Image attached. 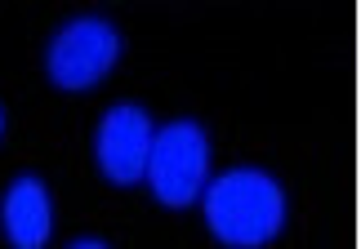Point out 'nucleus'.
Here are the masks:
<instances>
[{
    "label": "nucleus",
    "instance_id": "obj_2",
    "mask_svg": "<svg viewBox=\"0 0 361 249\" xmlns=\"http://www.w3.org/2000/svg\"><path fill=\"white\" fill-rule=\"evenodd\" d=\"M205 174H210V143L197 120H170L165 129L152 134L147 151V183L157 191L161 205L183 210L205 191Z\"/></svg>",
    "mask_w": 361,
    "mask_h": 249
},
{
    "label": "nucleus",
    "instance_id": "obj_1",
    "mask_svg": "<svg viewBox=\"0 0 361 249\" xmlns=\"http://www.w3.org/2000/svg\"><path fill=\"white\" fill-rule=\"evenodd\" d=\"M205 223L228 249H259L286 227V191L263 170H228L205 187Z\"/></svg>",
    "mask_w": 361,
    "mask_h": 249
},
{
    "label": "nucleus",
    "instance_id": "obj_7",
    "mask_svg": "<svg viewBox=\"0 0 361 249\" xmlns=\"http://www.w3.org/2000/svg\"><path fill=\"white\" fill-rule=\"evenodd\" d=\"M0 134H5V112H0Z\"/></svg>",
    "mask_w": 361,
    "mask_h": 249
},
{
    "label": "nucleus",
    "instance_id": "obj_3",
    "mask_svg": "<svg viewBox=\"0 0 361 249\" xmlns=\"http://www.w3.org/2000/svg\"><path fill=\"white\" fill-rule=\"evenodd\" d=\"M121 32L107 18H72L49 40V80L59 89H90L116 67Z\"/></svg>",
    "mask_w": 361,
    "mask_h": 249
},
{
    "label": "nucleus",
    "instance_id": "obj_4",
    "mask_svg": "<svg viewBox=\"0 0 361 249\" xmlns=\"http://www.w3.org/2000/svg\"><path fill=\"white\" fill-rule=\"evenodd\" d=\"M152 134L157 129H152L143 107H134V103L107 107V116L99 120V134H94V156H99V170H103L107 183L134 187L147 174Z\"/></svg>",
    "mask_w": 361,
    "mask_h": 249
},
{
    "label": "nucleus",
    "instance_id": "obj_5",
    "mask_svg": "<svg viewBox=\"0 0 361 249\" xmlns=\"http://www.w3.org/2000/svg\"><path fill=\"white\" fill-rule=\"evenodd\" d=\"M0 223L13 249H45L54 231V200L36 174H18L0 200Z\"/></svg>",
    "mask_w": 361,
    "mask_h": 249
},
{
    "label": "nucleus",
    "instance_id": "obj_6",
    "mask_svg": "<svg viewBox=\"0 0 361 249\" xmlns=\"http://www.w3.org/2000/svg\"><path fill=\"white\" fill-rule=\"evenodd\" d=\"M67 249H107V245H103V241H94V236H80V241H72Z\"/></svg>",
    "mask_w": 361,
    "mask_h": 249
}]
</instances>
